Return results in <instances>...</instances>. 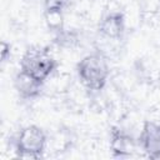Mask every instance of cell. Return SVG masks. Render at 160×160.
Returning <instances> with one entry per match:
<instances>
[{"label": "cell", "instance_id": "6da1fadb", "mask_svg": "<svg viewBox=\"0 0 160 160\" xmlns=\"http://www.w3.org/2000/svg\"><path fill=\"white\" fill-rule=\"evenodd\" d=\"M79 79L89 90H101L109 78V66L101 54L85 56L78 64Z\"/></svg>", "mask_w": 160, "mask_h": 160}, {"label": "cell", "instance_id": "52a82bcc", "mask_svg": "<svg viewBox=\"0 0 160 160\" xmlns=\"http://www.w3.org/2000/svg\"><path fill=\"white\" fill-rule=\"evenodd\" d=\"M134 140L131 136L126 135L122 131H115L112 134V140H111V149L116 156H128L131 154L134 150Z\"/></svg>", "mask_w": 160, "mask_h": 160}, {"label": "cell", "instance_id": "5b68a950", "mask_svg": "<svg viewBox=\"0 0 160 160\" xmlns=\"http://www.w3.org/2000/svg\"><path fill=\"white\" fill-rule=\"evenodd\" d=\"M125 29L124 18L120 12H110L108 14L99 24V31L102 36L116 40L120 39Z\"/></svg>", "mask_w": 160, "mask_h": 160}, {"label": "cell", "instance_id": "3957f363", "mask_svg": "<svg viewBox=\"0 0 160 160\" xmlns=\"http://www.w3.org/2000/svg\"><path fill=\"white\" fill-rule=\"evenodd\" d=\"M46 136L38 126L24 128L16 138V151L24 158H39L45 149Z\"/></svg>", "mask_w": 160, "mask_h": 160}, {"label": "cell", "instance_id": "ba28073f", "mask_svg": "<svg viewBox=\"0 0 160 160\" xmlns=\"http://www.w3.org/2000/svg\"><path fill=\"white\" fill-rule=\"evenodd\" d=\"M68 0H45L46 10L50 16H60L61 10L66 5Z\"/></svg>", "mask_w": 160, "mask_h": 160}, {"label": "cell", "instance_id": "7a4b0ae2", "mask_svg": "<svg viewBox=\"0 0 160 160\" xmlns=\"http://www.w3.org/2000/svg\"><path fill=\"white\" fill-rule=\"evenodd\" d=\"M55 66L56 61L46 49H31L24 54L20 71L42 84L51 75Z\"/></svg>", "mask_w": 160, "mask_h": 160}, {"label": "cell", "instance_id": "8992f818", "mask_svg": "<svg viewBox=\"0 0 160 160\" xmlns=\"http://www.w3.org/2000/svg\"><path fill=\"white\" fill-rule=\"evenodd\" d=\"M41 82L34 80L29 75L20 71L15 78V88L24 98H34L40 92Z\"/></svg>", "mask_w": 160, "mask_h": 160}, {"label": "cell", "instance_id": "277c9868", "mask_svg": "<svg viewBox=\"0 0 160 160\" xmlns=\"http://www.w3.org/2000/svg\"><path fill=\"white\" fill-rule=\"evenodd\" d=\"M141 149L149 158H160V124L146 122L139 138Z\"/></svg>", "mask_w": 160, "mask_h": 160}]
</instances>
